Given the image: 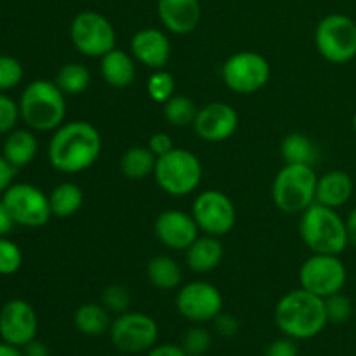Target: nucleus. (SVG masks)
<instances>
[{
	"label": "nucleus",
	"mask_w": 356,
	"mask_h": 356,
	"mask_svg": "<svg viewBox=\"0 0 356 356\" xmlns=\"http://www.w3.org/2000/svg\"><path fill=\"white\" fill-rule=\"evenodd\" d=\"M103 139L92 124L83 120L65 122L49 141L47 156L51 165L63 174H79L97 162Z\"/></svg>",
	"instance_id": "1"
},
{
	"label": "nucleus",
	"mask_w": 356,
	"mask_h": 356,
	"mask_svg": "<svg viewBox=\"0 0 356 356\" xmlns=\"http://www.w3.org/2000/svg\"><path fill=\"white\" fill-rule=\"evenodd\" d=\"M275 323L285 337L294 341H308L318 336L329 323L325 299L296 289L287 292L275 308Z\"/></svg>",
	"instance_id": "2"
},
{
	"label": "nucleus",
	"mask_w": 356,
	"mask_h": 356,
	"mask_svg": "<svg viewBox=\"0 0 356 356\" xmlns=\"http://www.w3.org/2000/svg\"><path fill=\"white\" fill-rule=\"evenodd\" d=\"M17 104L21 118L33 131L51 132L65 124L66 96L51 80L38 79L28 83Z\"/></svg>",
	"instance_id": "3"
},
{
	"label": "nucleus",
	"mask_w": 356,
	"mask_h": 356,
	"mask_svg": "<svg viewBox=\"0 0 356 356\" xmlns=\"http://www.w3.org/2000/svg\"><path fill=\"white\" fill-rule=\"evenodd\" d=\"M299 233L313 254L339 256L350 245L346 221L337 214L336 209L325 207L316 202L301 214Z\"/></svg>",
	"instance_id": "4"
},
{
	"label": "nucleus",
	"mask_w": 356,
	"mask_h": 356,
	"mask_svg": "<svg viewBox=\"0 0 356 356\" xmlns=\"http://www.w3.org/2000/svg\"><path fill=\"white\" fill-rule=\"evenodd\" d=\"M316 184L318 176L313 165L285 163L271 186L273 204L287 214H302L316 202Z\"/></svg>",
	"instance_id": "5"
},
{
	"label": "nucleus",
	"mask_w": 356,
	"mask_h": 356,
	"mask_svg": "<svg viewBox=\"0 0 356 356\" xmlns=\"http://www.w3.org/2000/svg\"><path fill=\"white\" fill-rule=\"evenodd\" d=\"M202 163L197 155L184 148H174L156 159V184L170 197H188L198 188L202 181Z\"/></svg>",
	"instance_id": "6"
},
{
	"label": "nucleus",
	"mask_w": 356,
	"mask_h": 356,
	"mask_svg": "<svg viewBox=\"0 0 356 356\" xmlns=\"http://www.w3.org/2000/svg\"><path fill=\"white\" fill-rule=\"evenodd\" d=\"M315 45L329 63H350L356 58V23L346 14H329L316 24Z\"/></svg>",
	"instance_id": "7"
},
{
	"label": "nucleus",
	"mask_w": 356,
	"mask_h": 356,
	"mask_svg": "<svg viewBox=\"0 0 356 356\" xmlns=\"http://www.w3.org/2000/svg\"><path fill=\"white\" fill-rule=\"evenodd\" d=\"M70 38L80 54L103 58L117 45V33L106 16L96 10H82L70 24Z\"/></svg>",
	"instance_id": "8"
},
{
	"label": "nucleus",
	"mask_w": 356,
	"mask_h": 356,
	"mask_svg": "<svg viewBox=\"0 0 356 356\" xmlns=\"http://www.w3.org/2000/svg\"><path fill=\"white\" fill-rule=\"evenodd\" d=\"M346 280V266L334 254H313L299 270L301 287L322 299L343 292Z\"/></svg>",
	"instance_id": "9"
},
{
	"label": "nucleus",
	"mask_w": 356,
	"mask_h": 356,
	"mask_svg": "<svg viewBox=\"0 0 356 356\" xmlns=\"http://www.w3.org/2000/svg\"><path fill=\"white\" fill-rule=\"evenodd\" d=\"M226 87L236 94H254L263 89L271 75L268 59L254 51H240L229 56L221 68Z\"/></svg>",
	"instance_id": "10"
},
{
	"label": "nucleus",
	"mask_w": 356,
	"mask_h": 356,
	"mask_svg": "<svg viewBox=\"0 0 356 356\" xmlns=\"http://www.w3.org/2000/svg\"><path fill=\"white\" fill-rule=\"evenodd\" d=\"M2 202L13 216L14 222L26 228H40L52 218L49 197L28 183H13L2 195Z\"/></svg>",
	"instance_id": "11"
},
{
	"label": "nucleus",
	"mask_w": 356,
	"mask_h": 356,
	"mask_svg": "<svg viewBox=\"0 0 356 356\" xmlns=\"http://www.w3.org/2000/svg\"><path fill=\"white\" fill-rule=\"evenodd\" d=\"M110 337L113 346L122 353H145L155 346L159 325L146 313L125 312L111 322Z\"/></svg>",
	"instance_id": "12"
},
{
	"label": "nucleus",
	"mask_w": 356,
	"mask_h": 356,
	"mask_svg": "<svg viewBox=\"0 0 356 356\" xmlns=\"http://www.w3.org/2000/svg\"><path fill=\"white\" fill-rule=\"evenodd\" d=\"M200 232L212 236H225L235 228L236 209L232 198L219 190H207L197 195L191 209Z\"/></svg>",
	"instance_id": "13"
},
{
	"label": "nucleus",
	"mask_w": 356,
	"mask_h": 356,
	"mask_svg": "<svg viewBox=\"0 0 356 356\" xmlns=\"http://www.w3.org/2000/svg\"><path fill=\"white\" fill-rule=\"evenodd\" d=\"M176 308L188 322H212L219 313H222V294L209 282H190L177 292Z\"/></svg>",
	"instance_id": "14"
},
{
	"label": "nucleus",
	"mask_w": 356,
	"mask_h": 356,
	"mask_svg": "<svg viewBox=\"0 0 356 356\" xmlns=\"http://www.w3.org/2000/svg\"><path fill=\"white\" fill-rule=\"evenodd\" d=\"M38 316L24 299H10L0 309V337L17 348L26 346L37 337Z\"/></svg>",
	"instance_id": "15"
},
{
	"label": "nucleus",
	"mask_w": 356,
	"mask_h": 356,
	"mask_svg": "<svg viewBox=\"0 0 356 356\" xmlns=\"http://www.w3.org/2000/svg\"><path fill=\"white\" fill-rule=\"evenodd\" d=\"M193 129L207 143H221L232 138L238 129V113L228 103L214 101L198 108Z\"/></svg>",
	"instance_id": "16"
},
{
	"label": "nucleus",
	"mask_w": 356,
	"mask_h": 356,
	"mask_svg": "<svg viewBox=\"0 0 356 356\" xmlns=\"http://www.w3.org/2000/svg\"><path fill=\"white\" fill-rule=\"evenodd\" d=\"M198 233H200V228L193 216L183 211L170 209V211H163L155 219L156 238L162 245L172 250H186L200 236Z\"/></svg>",
	"instance_id": "17"
},
{
	"label": "nucleus",
	"mask_w": 356,
	"mask_h": 356,
	"mask_svg": "<svg viewBox=\"0 0 356 356\" xmlns=\"http://www.w3.org/2000/svg\"><path fill=\"white\" fill-rule=\"evenodd\" d=\"M170 40L159 28H143L132 37L131 54L149 70H163L170 59Z\"/></svg>",
	"instance_id": "18"
},
{
	"label": "nucleus",
	"mask_w": 356,
	"mask_h": 356,
	"mask_svg": "<svg viewBox=\"0 0 356 356\" xmlns=\"http://www.w3.org/2000/svg\"><path fill=\"white\" fill-rule=\"evenodd\" d=\"M160 23L174 35H188L202 19L198 0H156Z\"/></svg>",
	"instance_id": "19"
},
{
	"label": "nucleus",
	"mask_w": 356,
	"mask_h": 356,
	"mask_svg": "<svg viewBox=\"0 0 356 356\" xmlns=\"http://www.w3.org/2000/svg\"><path fill=\"white\" fill-rule=\"evenodd\" d=\"M355 191L353 177L344 170H329L318 177L316 204L330 209H341L351 200Z\"/></svg>",
	"instance_id": "20"
},
{
	"label": "nucleus",
	"mask_w": 356,
	"mask_h": 356,
	"mask_svg": "<svg viewBox=\"0 0 356 356\" xmlns=\"http://www.w3.org/2000/svg\"><path fill=\"white\" fill-rule=\"evenodd\" d=\"M186 264L195 273H209L221 264L225 249L219 236H198L186 250Z\"/></svg>",
	"instance_id": "21"
},
{
	"label": "nucleus",
	"mask_w": 356,
	"mask_h": 356,
	"mask_svg": "<svg viewBox=\"0 0 356 356\" xmlns=\"http://www.w3.org/2000/svg\"><path fill=\"white\" fill-rule=\"evenodd\" d=\"M101 75L104 82L117 89H124L136 80V59L122 49H111L101 58Z\"/></svg>",
	"instance_id": "22"
},
{
	"label": "nucleus",
	"mask_w": 356,
	"mask_h": 356,
	"mask_svg": "<svg viewBox=\"0 0 356 356\" xmlns=\"http://www.w3.org/2000/svg\"><path fill=\"white\" fill-rule=\"evenodd\" d=\"M37 136L28 131V129H14L13 132L7 134L6 141H3L2 155L16 169H21V167H26L28 163H31V160L37 156Z\"/></svg>",
	"instance_id": "23"
},
{
	"label": "nucleus",
	"mask_w": 356,
	"mask_h": 356,
	"mask_svg": "<svg viewBox=\"0 0 356 356\" xmlns=\"http://www.w3.org/2000/svg\"><path fill=\"white\" fill-rule=\"evenodd\" d=\"M73 323H75V329L83 336H103V334L110 332V312L103 305L87 302V305L76 308L75 315H73Z\"/></svg>",
	"instance_id": "24"
},
{
	"label": "nucleus",
	"mask_w": 356,
	"mask_h": 356,
	"mask_svg": "<svg viewBox=\"0 0 356 356\" xmlns=\"http://www.w3.org/2000/svg\"><path fill=\"white\" fill-rule=\"evenodd\" d=\"M156 156L148 146H131L120 159V170L127 179L143 181L155 172Z\"/></svg>",
	"instance_id": "25"
},
{
	"label": "nucleus",
	"mask_w": 356,
	"mask_h": 356,
	"mask_svg": "<svg viewBox=\"0 0 356 356\" xmlns=\"http://www.w3.org/2000/svg\"><path fill=\"white\" fill-rule=\"evenodd\" d=\"M49 204H51L52 216L59 219L72 218L73 214L82 209L83 204V191L79 184L70 183V181H65V183L58 184L54 190L49 195Z\"/></svg>",
	"instance_id": "26"
},
{
	"label": "nucleus",
	"mask_w": 356,
	"mask_h": 356,
	"mask_svg": "<svg viewBox=\"0 0 356 356\" xmlns=\"http://www.w3.org/2000/svg\"><path fill=\"white\" fill-rule=\"evenodd\" d=\"M148 280L162 291H174L183 282V270L179 263L169 256H156L146 266Z\"/></svg>",
	"instance_id": "27"
},
{
	"label": "nucleus",
	"mask_w": 356,
	"mask_h": 356,
	"mask_svg": "<svg viewBox=\"0 0 356 356\" xmlns=\"http://www.w3.org/2000/svg\"><path fill=\"white\" fill-rule=\"evenodd\" d=\"M280 153L285 163L313 165L318 159V148L302 132H292V134L285 136L280 145Z\"/></svg>",
	"instance_id": "28"
},
{
	"label": "nucleus",
	"mask_w": 356,
	"mask_h": 356,
	"mask_svg": "<svg viewBox=\"0 0 356 356\" xmlns=\"http://www.w3.org/2000/svg\"><path fill=\"white\" fill-rule=\"evenodd\" d=\"M54 82L66 97L79 96L90 86V72L82 63H68L59 68Z\"/></svg>",
	"instance_id": "29"
},
{
	"label": "nucleus",
	"mask_w": 356,
	"mask_h": 356,
	"mask_svg": "<svg viewBox=\"0 0 356 356\" xmlns=\"http://www.w3.org/2000/svg\"><path fill=\"white\" fill-rule=\"evenodd\" d=\"M198 108L191 97L184 94H174L167 103H163V117L174 127H186L193 125Z\"/></svg>",
	"instance_id": "30"
},
{
	"label": "nucleus",
	"mask_w": 356,
	"mask_h": 356,
	"mask_svg": "<svg viewBox=\"0 0 356 356\" xmlns=\"http://www.w3.org/2000/svg\"><path fill=\"white\" fill-rule=\"evenodd\" d=\"M146 89L155 103L163 104L176 94V80H174L172 73L165 72V70H153L148 83H146Z\"/></svg>",
	"instance_id": "31"
},
{
	"label": "nucleus",
	"mask_w": 356,
	"mask_h": 356,
	"mask_svg": "<svg viewBox=\"0 0 356 356\" xmlns=\"http://www.w3.org/2000/svg\"><path fill=\"white\" fill-rule=\"evenodd\" d=\"M23 264V252L19 245L7 236H0V275L10 277L17 273Z\"/></svg>",
	"instance_id": "32"
},
{
	"label": "nucleus",
	"mask_w": 356,
	"mask_h": 356,
	"mask_svg": "<svg viewBox=\"0 0 356 356\" xmlns=\"http://www.w3.org/2000/svg\"><path fill=\"white\" fill-rule=\"evenodd\" d=\"M212 336L204 327H191L183 334L181 348L186 351L188 356H204L211 350Z\"/></svg>",
	"instance_id": "33"
},
{
	"label": "nucleus",
	"mask_w": 356,
	"mask_h": 356,
	"mask_svg": "<svg viewBox=\"0 0 356 356\" xmlns=\"http://www.w3.org/2000/svg\"><path fill=\"white\" fill-rule=\"evenodd\" d=\"M101 305L115 315H122L131 306V292L120 284H111L101 294Z\"/></svg>",
	"instance_id": "34"
},
{
	"label": "nucleus",
	"mask_w": 356,
	"mask_h": 356,
	"mask_svg": "<svg viewBox=\"0 0 356 356\" xmlns=\"http://www.w3.org/2000/svg\"><path fill=\"white\" fill-rule=\"evenodd\" d=\"M24 76L23 65L13 56H0V92L10 90L21 83Z\"/></svg>",
	"instance_id": "35"
},
{
	"label": "nucleus",
	"mask_w": 356,
	"mask_h": 356,
	"mask_svg": "<svg viewBox=\"0 0 356 356\" xmlns=\"http://www.w3.org/2000/svg\"><path fill=\"white\" fill-rule=\"evenodd\" d=\"M325 312L329 322L341 325V323H346L353 315V302L348 296L339 292L325 299Z\"/></svg>",
	"instance_id": "36"
},
{
	"label": "nucleus",
	"mask_w": 356,
	"mask_h": 356,
	"mask_svg": "<svg viewBox=\"0 0 356 356\" xmlns=\"http://www.w3.org/2000/svg\"><path fill=\"white\" fill-rule=\"evenodd\" d=\"M19 118V104L13 97L0 94V136H7L9 132H13Z\"/></svg>",
	"instance_id": "37"
},
{
	"label": "nucleus",
	"mask_w": 356,
	"mask_h": 356,
	"mask_svg": "<svg viewBox=\"0 0 356 356\" xmlns=\"http://www.w3.org/2000/svg\"><path fill=\"white\" fill-rule=\"evenodd\" d=\"M212 322H214V329L218 336L225 337V339H232L240 330L238 320L233 315H228V313H219Z\"/></svg>",
	"instance_id": "38"
},
{
	"label": "nucleus",
	"mask_w": 356,
	"mask_h": 356,
	"mask_svg": "<svg viewBox=\"0 0 356 356\" xmlns=\"http://www.w3.org/2000/svg\"><path fill=\"white\" fill-rule=\"evenodd\" d=\"M298 346L296 341L291 337H284V339H277L266 348L264 356H298Z\"/></svg>",
	"instance_id": "39"
},
{
	"label": "nucleus",
	"mask_w": 356,
	"mask_h": 356,
	"mask_svg": "<svg viewBox=\"0 0 356 356\" xmlns=\"http://www.w3.org/2000/svg\"><path fill=\"white\" fill-rule=\"evenodd\" d=\"M146 146L152 149V153L156 156V159H159V156H163L165 153H169L170 149L176 148L172 139H170V136L165 134V132H155V134L149 138L148 145Z\"/></svg>",
	"instance_id": "40"
},
{
	"label": "nucleus",
	"mask_w": 356,
	"mask_h": 356,
	"mask_svg": "<svg viewBox=\"0 0 356 356\" xmlns=\"http://www.w3.org/2000/svg\"><path fill=\"white\" fill-rule=\"evenodd\" d=\"M14 176H16V167L10 165L6 156L0 155V195L13 184Z\"/></svg>",
	"instance_id": "41"
},
{
	"label": "nucleus",
	"mask_w": 356,
	"mask_h": 356,
	"mask_svg": "<svg viewBox=\"0 0 356 356\" xmlns=\"http://www.w3.org/2000/svg\"><path fill=\"white\" fill-rule=\"evenodd\" d=\"M146 356H188L186 351L177 344H159L146 351Z\"/></svg>",
	"instance_id": "42"
},
{
	"label": "nucleus",
	"mask_w": 356,
	"mask_h": 356,
	"mask_svg": "<svg viewBox=\"0 0 356 356\" xmlns=\"http://www.w3.org/2000/svg\"><path fill=\"white\" fill-rule=\"evenodd\" d=\"M16 222H14L13 216L7 211L6 204L0 200V236H7L14 229Z\"/></svg>",
	"instance_id": "43"
},
{
	"label": "nucleus",
	"mask_w": 356,
	"mask_h": 356,
	"mask_svg": "<svg viewBox=\"0 0 356 356\" xmlns=\"http://www.w3.org/2000/svg\"><path fill=\"white\" fill-rule=\"evenodd\" d=\"M23 356H51V353H49V348L44 343L33 339L26 346H23Z\"/></svg>",
	"instance_id": "44"
},
{
	"label": "nucleus",
	"mask_w": 356,
	"mask_h": 356,
	"mask_svg": "<svg viewBox=\"0 0 356 356\" xmlns=\"http://www.w3.org/2000/svg\"><path fill=\"white\" fill-rule=\"evenodd\" d=\"M346 232H348V242L356 249V207L348 214L346 218Z\"/></svg>",
	"instance_id": "45"
},
{
	"label": "nucleus",
	"mask_w": 356,
	"mask_h": 356,
	"mask_svg": "<svg viewBox=\"0 0 356 356\" xmlns=\"http://www.w3.org/2000/svg\"><path fill=\"white\" fill-rule=\"evenodd\" d=\"M0 356H23V351H21V348L2 341L0 343Z\"/></svg>",
	"instance_id": "46"
},
{
	"label": "nucleus",
	"mask_w": 356,
	"mask_h": 356,
	"mask_svg": "<svg viewBox=\"0 0 356 356\" xmlns=\"http://www.w3.org/2000/svg\"><path fill=\"white\" fill-rule=\"evenodd\" d=\"M353 131H355V134H356V111H355V115H353Z\"/></svg>",
	"instance_id": "47"
}]
</instances>
